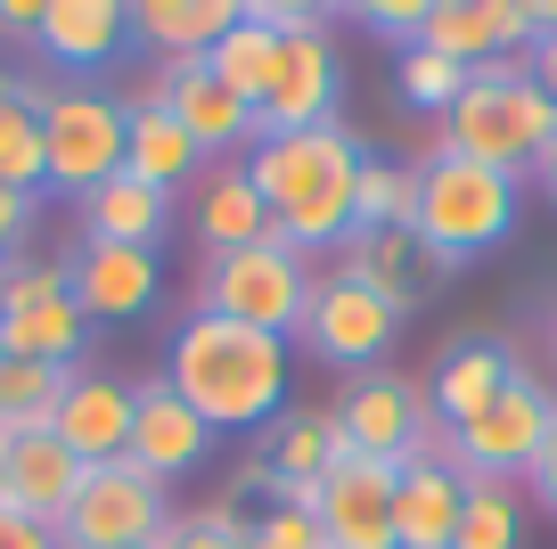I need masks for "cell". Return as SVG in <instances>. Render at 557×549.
<instances>
[{
  "mask_svg": "<svg viewBox=\"0 0 557 549\" xmlns=\"http://www.w3.org/2000/svg\"><path fill=\"white\" fill-rule=\"evenodd\" d=\"M0 279H9V246H0Z\"/></svg>",
  "mask_w": 557,
  "mask_h": 549,
  "instance_id": "cell-44",
  "label": "cell"
},
{
  "mask_svg": "<svg viewBox=\"0 0 557 549\" xmlns=\"http://www.w3.org/2000/svg\"><path fill=\"white\" fill-rule=\"evenodd\" d=\"M361 164H369V148L345 132V123H312V132L255 139L246 181H255L262 206H271V239H287L296 255H304V246L352 239V190H361Z\"/></svg>",
  "mask_w": 557,
  "mask_h": 549,
  "instance_id": "cell-2",
  "label": "cell"
},
{
  "mask_svg": "<svg viewBox=\"0 0 557 549\" xmlns=\"http://www.w3.org/2000/svg\"><path fill=\"white\" fill-rule=\"evenodd\" d=\"M213 451V427L189 411V402L173 394L164 378H148L139 386V411H132V451L123 460L139 467V476H157V484H173V476H189L197 460Z\"/></svg>",
  "mask_w": 557,
  "mask_h": 549,
  "instance_id": "cell-17",
  "label": "cell"
},
{
  "mask_svg": "<svg viewBox=\"0 0 557 549\" xmlns=\"http://www.w3.org/2000/svg\"><path fill=\"white\" fill-rule=\"evenodd\" d=\"M394 476H401V460H369V451H345L320 476V533H329V549H401L394 541Z\"/></svg>",
  "mask_w": 557,
  "mask_h": 549,
  "instance_id": "cell-13",
  "label": "cell"
},
{
  "mask_svg": "<svg viewBox=\"0 0 557 549\" xmlns=\"http://www.w3.org/2000/svg\"><path fill=\"white\" fill-rule=\"evenodd\" d=\"M0 549H58V533L34 525V516H17V509H0Z\"/></svg>",
  "mask_w": 557,
  "mask_h": 549,
  "instance_id": "cell-37",
  "label": "cell"
},
{
  "mask_svg": "<svg viewBox=\"0 0 557 549\" xmlns=\"http://www.w3.org/2000/svg\"><path fill=\"white\" fill-rule=\"evenodd\" d=\"M418 230V164L369 156L352 190V239H410Z\"/></svg>",
  "mask_w": 557,
  "mask_h": 549,
  "instance_id": "cell-26",
  "label": "cell"
},
{
  "mask_svg": "<svg viewBox=\"0 0 557 549\" xmlns=\"http://www.w3.org/2000/svg\"><path fill=\"white\" fill-rule=\"evenodd\" d=\"M410 255H418V239H345V279H361L385 304L410 312Z\"/></svg>",
  "mask_w": 557,
  "mask_h": 549,
  "instance_id": "cell-31",
  "label": "cell"
},
{
  "mask_svg": "<svg viewBox=\"0 0 557 549\" xmlns=\"http://www.w3.org/2000/svg\"><path fill=\"white\" fill-rule=\"evenodd\" d=\"M164 549H255V541H246V516L230 500H213V509H173Z\"/></svg>",
  "mask_w": 557,
  "mask_h": 549,
  "instance_id": "cell-34",
  "label": "cell"
},
{
  "mask_svg": "<svg viewBox=\"0 0 557 549\" xmlns=\"http://www.w3.org/2000/svg\"><path fill=\"white\" fill-rule=\"evenodd\" d=\"M541 181H549V197H557V148H549V156H541Z\"/></svg>",
  "mask_w": 557,
  "mask_h": 549,
  "instance_id": "cell-41",
  "label": "cell"
},
{
  "mask_svg": "<svg viewBox=\"0 0 557 549\" xmlns=\"http://www.w3.org/2000/svg\"><path fill=\"white\" fill-rule=\"evenodd\" d=\"M164 222H173V197L148 190L139 172H115L83 197V239H107V246H157Z\"/></svg>",
  "mask_w": 557,
  "mask_h": 549,
  "instance_id": "cell-24",
  "label": "cell"
},
{
  "mask_svg": "<svg viewBox=\"0 0 557 549\" xmlns=\"http://www.w3.org/2000/svg\"><path fill=\"white\" fill-rule=\"evenodd\" d=\"M0 99H17V74H9V66H0Z\"/></svg>",
  "mask_w": 557,
  "mask_h": 549,
  "instance_id": "cell-42",
  "label": "cell"
},
{
  "mask_svg": "<svg viewBox=\"0 0 557 549\" xmlns=\"http://www.w3.org/2000/svg\"><path fill=\"white\" fill-rule=\"evenodd\" d=\"M336 427H345V443L369 451V460L451 451V435H443V418H435V402H426V386H418V378H394V369H377V378H352L345 394H336Z\"/></svg>",
  "mask_w": 557,
  "mask_h": 549,
  "instance_id": "cell-9",
  "label": "cell"
},
{
  "mask_svg": "<svg viewBox=\"0 0 557 549\" xmlns=\"http://www.w3.org/2000/svg\"><path fill=\"white\" fill-rule=\"evenodd\" d=\"M435 148L517 181V172H541V156L557 148V107L541 99V83L524 74V58H492V66L468 74V90H459V107L443 115Z\"/></svg>",
  "mask_w": 557,
  "mask_h": 549,
  "instance_id": "cell-3",
  "label": "cell"
},
{
  "mask_svg": "<svg viewBox=\"0 0 557 549\" xmlns=\"http://www.w3.org/2000/svg\"><path fill=\"white\" fill-rule=\"evenodd\" d=\"M164 386H173L213 435H246V427H262V418H278V402H287V337H262V328H246V320L197 312L173 337Z\"/></svg>",
  "mask_w": 557,
  "mask_h": 549,
  "instance_id": "cell-1",
  "label": "cell"
},
{
  "mask_svg": "<svg viewBox=\"0 0 557 549\" xmlns=\"http://www.w3.org/2000/svg\"><path fill=\"white\" fill-rule=\"evenodd\" d=\"M345 427H336V411H287L278 418V443H271V476L278 484H320L336 460H345Z\"/></svg>",
  "mask_w": 557,
  "mask_h": 549,
  "instance_id": "cell-27",
  "label": "cell"
},
{
  "mask_svg": "<svg viewBox=\"0 0 557 549\" xmlns=\"http://www.w3.org/2000/svg\"><path fill=\"white\" fill-rule=\"evenodd\" d=\"M66 288H74V304H83L90 328H99V320H139V312L157 304V288H164V263H157V246L83 239L66 255Z\"/></svg>",
  "mask_w": 557,
  "mask_h": 549,
  "instance_id": "cell-15",
  "label": "cell"
},
{
  "mask_svg": "<svg viewBox=\"0 0 557 549\" xmlns=\"http://www.w3.org/2000/svg\"><path fill=\"white\" fill-rule=\"evenodd\" d=\"M394 83H401V99H410V107H426V115H451L459 90H468V66H451V58H435V50H401Z\"/></svg>",
  "mask_w": 557,
  "mask_h": 549,
  "instance_id": "cell-33",
  "label": "cell"
},
{
  "mask_svg": "<svg viewBox=\"0 0 557 549\" xmlns=\"http://www.w3.org/2000/svg\"><path fill=\"white\" fill-rule=\"evenodd\" d=\"M549 427H557L549 386H541V378H517L484 418H475V427L451 435V460H459V476H475V484L533 476V460H541V443H549Z\"/></svg>",
  "mask_w": 557,
  "mask_h": 549,
  "instance_id": "cell-10",
  "label": "cell"
},
{
  "mask_svg": "<svg viewBox=\"0 0 557 549\" xmlns=\"http://www.w3.org/2000/svg\"><path fill=\"white\" fill-rule=\"evenodd\" d=\"M132 107V132H123V172H139L148 190H164L173 197L181 181H189L197 164H206V148H197L189 132H181V115L157 99V90H139V99H123Z\"/></svg>",
  "mask_w": 557,
  "mask_h": 549,
  "instance_id": "cell-22",
  "label": "cell"
},
{
  "mask_svg": "<svg viewBox=\"0 0 557 549\" xmlns=\"http://www.w3.org/2000/svg\"><path fill=\"white\" fill-rule=\"evenodd\" d=\"M394 328H401V304H385L377 288H361V279H345V271H329V279H312V304H304L296 337L312 344L329 369H377Z\"/></svg>",
  "mask_w": 557,
  "mask_h": 549,
  "instance_id": "cell-12",
  "label": "cell"
},
{
  "mask_svg": "<svg viewBox=\"0 0 557 549\" xmlns=\"http://www.w3.org/2000/svg\"><path fill=\"white\" fill-rule=\"evenodd\" d=\"M468 516V476L451 451H410L394 476V541L401 549H451Z\"/></svg>",
  "mask_w": 557,
  "mask_h": 549,
  "instance_id": "cell-16",
  "label": "cell"
},
{
  "mask_svg": "<svg viewBox=\"0 0 557 549\" xmlns=\"http://www.w3.org/2000/svg\"><path fill=\"white\" fill-rule=\"evenodd\" d=\"M304 304H312V271L287 239H262V246L206 263V312H222V320H246L262 337H296Z\"/></svg>",
  "mask_w": 557,
  "mask_h": 549,
  "instance_id": "cell-6",
  "label": "cell"
},
{
  "mask_svg": "<svg viewBox=\"0 0 557 549\" xmlns=\"http://www.w3.org/2000/svg\"><path fill=\"white\" fill-rule=\"evenodd\" d=\"M0 34H9V41H34L41 34V0H0Z\"/></svg>",
  "mask_w": 557,
  "mask_h": 549,
  "instance_id": "cell-40",
  "label": "cell"
},
{
  "mask_svg": "<svg viewBox=\"0 0 557 549\" xmlns=\"http://www.w3.org/2000/svg\"><path fill=\"white\" fill-rule=\"evenodd\" d=\"M271 58H278V34H271V25H262L255 9L238 0V25H230V34L206 50L213 83H222L230 99H246V107H255V99H262V83H271Z\"/></svg>",
  "mask_w": 557,
  "mask_h": 549,
  "instance_id": "cell-28",
  "label": "cell"
},
{
  "mask_svg": "<svg viewBox=\"0 0 557 549\" xmlns=\"http://www.w3.org/2000/svg\"><path fill=\"white\" fill-rule=\"evenodd\" d=\"M164 525H173V484L115 460V467H90L83 476L74 509L58 516V549H139V541H157Z\"/></svg>",
  "mask_w": 557,
  "mask_h": 549,
  "instance_id": "cell-8",
  "label": "cell"
},
{
  "mask_svg": "<svg viewBox=\"0 0 557 549\" xmlns=\"http://www.w3.org/2000/svg\"><path fill=\"white\" fill-rule=\"evenodd\" d=\"M139 549H164V533H157V541H139Z\"/></svg>",
  "mask_w": 557,
  "mask_h": 549,
  "instance_id": "cell-45",
  "label": "cell"
},
{
  "mask_svg": "<svg viewBox=\"0 0 557 549\" xmlns=\"http://www.w3.org/2000/svg\"><path fill=\"white\" fill-rule=\"evenodd\" d=\"M426 17H435V0H369V25H377L385 41H401V50H418Z\"/></svg>",
  "mask_w": 557,
  "mask_h": 549,
  "instance_id": "cell-36",
  "label": "cell"
},
{
  "mask_svg": "<svg viewBox=\"0 0 557 549\" xmlns=\"http://www.w3.org/2000/svg\"><path fill=\"white\" fill-rule=\"evenodd\" d=\"M157 99L181 115V132H189L206 156H222V148H238V139H255V107L230 99V90L213 83L206 58H189V66H157Z\"/></svg>",
  "mask_w": 557,
  "mask_h": 549,
  "instance_id": "cell-21",
  "label": "cell"
},
{
  "mask_svg": "<svg viewBox=\"0 0 557 549\" xmlns=\"http://www.w3.org/2000/svg\"><path fill=\"white\" fill-rule=\"evenodd\" d=\"M246 541L255 549H329V533H320V509H262L246 525Z\"/></svg>",
  "mask_w": 557,
  "mask_h": 549,
  "instance_id": "cell-35",
  "label": "cell"
},
{
  "mask_svg": "<svg viewBox=\"0 0 557 549\" xmlns=\"http://www.w3.org/2000/svg\"><path fill=\"white\" fill-rule=\"evenodd\" d=\"M524 74H533V83H541V99L557 107V25L533 41V50H524Z\"/></svg>",
  "mask_w": 557,
  "mask_h": 549,
  "instance_id": "cell-38",
  "label": "cell"
},
{
  "mask_svg": "<svg viewBox=\"0 0 557 549\" xmlns=\"http://www.w3.org/2000/svg\"><path fill=\"white\" fill-rule=\"evenodd\" d=\"M451 549H524V516H517V500H508V484L468 476V516H459Z\"/></svg>",
  "mask_w": 557,
  "mask_h": 549,
  "instance_id": "cell-32",
  "label": "cell"
},
{
  "mask_svg": "<svg viewBox=\"0 0 557 549\" xmlns=\"http://www.w3.org/2000/svg\"><path fill=\"white\" fill-rule=\"evenodd\" d=\"M83 476H90V467L74 460L50 427H41V435H17V443L0 451V492H9V509L34 516V525H50V533H58V516L74 509Z\"/></svg>",
  "mask_w": 557,
  "mask_h": 549,
  "instance_id": "cell-19",
  "label": "cell"
},
{
  "mask_svg": "<svg viewBox=\"0 0 557 549\" xmlns=\"http://www.w3.org/2000/svg\"><path fill=\"white\" fill-rule=\"evenodd\" d=\"M66 378H74V369H41V361H9V353H0V451L17 443V435L50 427Z\"/></svg>",
  "mask_w": 557,
  "mask_h": 549,
  "instance_id": "cell-29",
  "label": "cell"
},
{
  "mask_svg": "<svg viewBox=\"0 0 557 549\" xmlns=\"http://www.w3.org/2000/svg\"><path fill=\"white\" fill-rule=\"evenodd\" d=\"M238 25V0H139L132 34L157 50V66H189Z\"/></svg>",
  "mask_w": 557,
  "mask_h": 549,
  "instance_id": "cell-23",
  "label": "cell"
},
{
  "mask_svg": "<svg viewBox=\"0 0 557 549\" xmlns=\"http://www.w3.org/2000/svg\"><path fill=\"white\" fill-rule=\"evenodd\" d=\"M123 34H132V9H123V0H41L34 50L50 58L58 74H90V66H107V58L123 50Z\"/></svg>",
  "mask_w": 557,
  "mask_h": 549,
  "instance_id": "cell-20",
  "label": "cell"
},
{
  "mask_svg": "<svg viewBox=\"0 0 557 549\" xmlns=\"http://www.w3.org/2000/svg\"><path fill=\"white\" fill-rule=\"evenodd\" d=\"M90 320L66 288V263H9L0 279V353L41 369H83Z\"/></svg>",
  "mask_w": 557,
  "mask_h": 549,
  "instance_id": "cell-7",
  "label": "cell"
},
{
  "mask_svg": "<svg viewBox=\"0 0 557 549\" xmlns=\"http://www.w3.org/2000/svg\"><path fill=\"white\" fill-rule=\"evenodd\" d=\"M549 353H557V312H549Z\"/></svg>",
  "mask_w": 557,
  "mask_h": 549,
  "instance_id": "cell-43",
  "label": "cell"
},
{
  "mask_svg": "<svg viewBox=\"0 0 557 549\" xmlns=\"http://www.w3.org/2000/svg\"><path fill=\"white\" fill-rule=\"evenodd\" d=\"M517 230V181L492 164H468V156H426L418 164V263L435 271H459L475 263L484 246H500Z\"/></svg>",
  "mask_w": 557,
  "mask_h": 549,
  "instance_id": "cell-4",
  "label": "cell"
},
{
  "mask_svg": "<svg viewBox=\"0 0 557 549\" xmlns=\"http://www.w3.org/2000/svg\"><path fill=\"white\" fill-rule=\"evenodd\" d=\"M0 509H9V492H0Z\"/></svg>",
  "mask_w": 557,
  "mask_h": 549,
  "instance_id": "cell-46",
  "label": "cell"
},
{
  "mask_svg": "<svg viewBox=\"0 0 557 549\" xmlns=\"http://www.w3.org/2000/svg\"><path fill=\"white\" fill-rule=\"evenodd\" d=\"M517 378H524V369H517V353H508V344L468 337V344H451V353L426 369V402H435L443 435H459V427H475V418H484Z\"/></svg>",
  "mask_w": 557,
  "mask_h": 549,
  "instance_id": "cell-18",
  "label": "cell"
},
{
  "mask_svg": "<svg viewBox=\"0 0 557 549\" xmlns=\"http://www.w3.org/2000/svg\"><path fill=\"white\" fill-rule=\"evenodd\" d=\"M524 484H533V500L557 516V427H549V443H541V460H533V476H524Z\"/></svg>",
  "mask_w": 557,
  "mask_h": 549,
  "instance_id": "cell-39",
  "label": "cell"
},
{
  "mask_svg": "<svg viewBox=\"0 0 557 549\" xmlns=\"http://www.w3.org/2000/svg\"><path fill=\"white\" fill-rule=\"evenodd\" d=\"M197 239H206L213 255H238V246L271 239V206H262V190L246 181V164H222L206 190H197Z\"/></svg>",
  "mask_w": 557,
  "mask_h": 549,
  "instance_id": "cell-25",
  "label": "cell"
},
{
  "mask_svg": "<svg viewBox=\"0 0 557 549\" xmlns=\"http://www.w3.org/2000/svg\"><path fill=\"white\" fill-rule=\"evenodd\" d=\"M25 99L41 107V148H50V190L66 197H90L99 181H115L123 172V132H132V107L107 99V90L90 83H17Z\"/></svg>",
  "mask_w": 557,
  "mask_h": 549,
  "instance_id": "cell-5",
  "label": "cell"
},
{
  "mask_svg": "<svg viewBox=\"0 0 557 549\" xmlns=\"http://www.w3.org/2000/svg\"><path fill=\"white\" fill-rule=\"evenodd\" d=\"M0 190H25L41 197L50 190V148H41V107L25 99H0Z\"/></svg>",
  "mask_w": 557,
  "mask_h": 549,
  "instance_id": "cell-30",
  "label": "cell"
},
{
  "mask_svg": "<svg viewBox=\"0 0 557 549\" xmlns=\"http://www.w3.org/2000/svg\"><path fill=\"white\" fill-rule=\"evenodd\" d=\"M132 411H139V386H132V378L74 369L66 394H58V411H50V435H58L83 467H115L123 451H132Z\"/></svg>",
  "mask_w": 557,
  "mask_h": 549,
  "instance_id": "cell-14",
  "label": "cell"
},
{
  "mask_svg": "<svg viewBox=\"0 0 557 549\" xmlns=\"http://www.w3.org/2000/svg\"><path fill=\"white\" fill-rule=\"evenodd\" d=\"M336 90H345V66H336L329 25H312V34H278L271 83H262V99H255V139L336 123Z\"/></svg>",
  "mask_w": 557,
  "mask_h": 549,
  "instance_id": "cell-11",
  "label": "cell"
}]
</instances>
